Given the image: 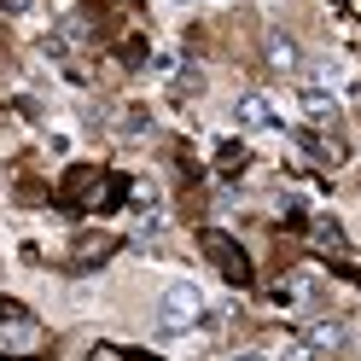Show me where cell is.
Masks as SVG:
<instances>
[{"label":"cell","instance_id":"9a60e30c","mask_svg":"<svg viewBox=\"0 0 361 361\" xmlns=\"http://www.w3.org/2000/svg\"><path fill=\"white\" fill-rule=\"evenodd\" d=\"M228 361H262V355H257V350H239V355H228Z\"/></svg>","mask_w":361,"mask_h":361},{"label":"cell","instance_id":"ba28073f","mask_svg":"<svg viewBox=\"0 0 361 361\" xmlns=\"http://www.w3.org/2000/svg\"><path fill=\"white\" fill-rule=\"evenodd\" d=\"M128 187H134V180H123V175H111L105 187H99V210H117L123 198H128Z\"/></svg>","mask_w":361,"mask_h":361},{"label":"cell","instance_id":"30bf717a","mask_svg":"<svg viewBox=\"0 0 361 361\" xmlns=\"http://www.w3.org/2000/svg\"><path fill=\"white\" fill-rule=\"evenodd\" d=\"M216 164H221V169H228V175H239L245 164H251V157H245V146H233V140H228V146H221V152H216Z\"/></svg>","mask_w":361,"mask_h":361},{"label":"cell","instance_id":"e0dca14e","mask_svg":"<svg viewBox=\"0 0 361 361\" xmlns=\"http://www.w3.org/2000/svg\"><path fill=\"white\" fill-rule=\"evenodd\" d=\"M134 361H157V355H134Z\"/></svg>","mask_w":361,"mask_h":361},{"label":"cell","instance_id":"8992f818","mask_svg":"<svg viewBox=\"0 0 361 361\" xmlns=\"http://www.w3.org/2000/svg\"><path fill=\"white\" fill-rule=\"evenodd\" d=\"M87 187H94V164H76L71 175H64V187H59V204H64V210H76V198H82Z\"/></svg>","mask_w":361,"mask_h":361},{"label":"cell","instance_id":"9c48e42d","mask_svg":"<svg viewBox=\"0 0 361 361\" xmlns=\"http://www.w3.org/2000/svg\"><path fill=\"white\" fill-rule=\"evenodd\" d=\"M314 239H321L326 251H344V228H338L332 216H321V221H314Z\"/></svg>","mask_w":361,"mask_h":361},{"label":"cell","instance_id":"2e32d148","mask_svg":"<svg viewBox=\"0 0 361 361\" xmlns=\"http://www.w3.org/2000/svg\"><path fill=\"white\" fill-rule=\"evenodd\" d=\"M0 6H12V12H18V6H24V0H0Z\"/></svg>","mask_w":361,"mask_h":361},{"label":"cell","instance_id":"8fae6325","mask_svg":"<svg viewBox=\"0 0 361 361\" xmlns=\"http://www.w3.org/2000/svg\"><path fill=\"white\" fill-rule=\"evenodd\" d=\"M6 344H12V350H35V326H30V321H18V326L6 332Z\"/></svg>","mask_w":361,"mask_h":361},{"label":"cell","instance_id":"6da1fadb","mask_svg":"<svg viewBox=\"0 0 361 361\" xmlns=\"http://www.w3.org/2000/svg\"><path fill=\"white\" fill-rule=\"evenodd\" d=\"M198 251H204V257L221 268V280H228V286H251V257L239 251V239L204 228V233H198Z\"/></svg>","mask_w":361,"mask_h":361},{"label":"cell","instance_id":"52a82bcc","mask_svg":"<svg viewBox=\"0 0 361 361\" xmlns=\"http://www.w3.org/2000/svg\"><path fill=\"white\" fill-rule=\"evenodd\" d=\"M298 41L291 35H268V64H274V71H298Z\"/></svg>","mask_w":361,"mask_h":361},{"label":"cell","instance_id":"3957f363","mask_svg":"<svg viewBox=\"0 0 361 361\" xmlns=\"http://www.w3.org/2000/svg\"><path fill=\"white\" fill-rule=\"evenodd\" d=\"M233 123H239L245 134L274 128V105H268V94H239V99H233Z\"/></svg>","mask_w":361,"mask_h":361},{"label":"cell","instance_id":"5b68a950","mask_svg":"<svg viewBox=\"0 0 361 361\" xmlns=\"http://www.w3.org/2000/svg\"><path fill=\"white\" fill-rule=\"evenodd\" d=\"M298 105H303V117H309L314 128H332V117H338V99L321 94V87H303V99H298Z\"/></svg>","mask_w":361,"mask_h":361},{"label":"cell","instance_id":"4fadbf2b","mask_svg":"<svg viewBox=\"0 0 361 361\" xmlns=\"http://www.w3.org/2000/svg\"><path fill=\"white\" fill-rule=\"evenodd\" d=\"M146 128H152L146 111H123V134H146Z\"/></svg>","mask_w":361,"mask_h":361},{"label":"cell","instance_id":"7c38bea8","mask_svg":"<svg viewBox=\"0 0 361 361\" xmlns=\"http://www.w3.org/2000/svg\"><path fill=\"white\" fill-rule=\"evenodd\" d=\"M314 350L303 344V338H286V344H280V361H309Z\"/></svg>","mask_w":361,"mask_h":361},{"label":"cell","instance_id":"7a4b0ae2","mask_svg":"<svg viewBox=\"0 0 361 361\" xmlns=\"http://www.w3.org/2000/svg\"><path fill=\"white\" fill-rule=\"evenodd\" d=\"M198 314H204V291H198L192 280H175L164 291V309H157V321H164V332H187Z\"/></svg>","mask_w":361,"mask_h":361},{"label":"cell","instance_id":"277c9868","mask_svg":"<svg viewBox=\"0 0 361 361\" xmlns=\"http://www.w3.org/2000/svg\"><path fill=\"white\" fill-rule=\"evenodd\" d=\"M303 344H309V350H344V344H350V326H344V321H314V326L303 332Z\"/></svg>","mask_w":361,"mask_h":361},{"label":"cell","instance_id":"5bb4252c","mask_svg":"<svg viewBox=\"0 0 361 361\" xmlns=\"http://www.w3.org/2000/svg\"><path fill=\"white\" fill-rule=\"evenodd\" d=\"M18 321H24V309H18L12 298H0V326H18Z\"/></svg>","mask_w":361,"mask_h":361}]
</instances>
